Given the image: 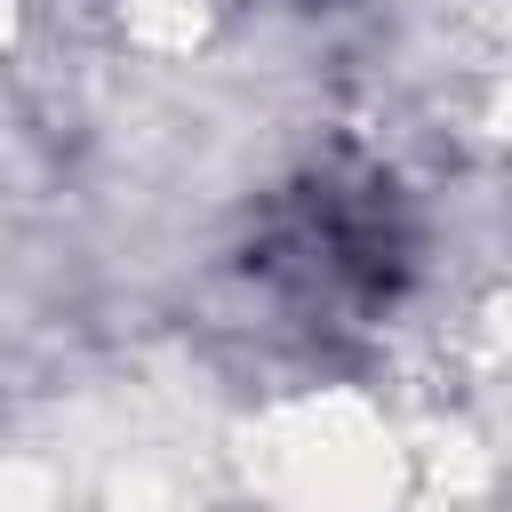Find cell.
I'll return each instance as SVG.
<instances>
[{
    "mask_svg": "<svg viewBox=\"0 0 512 512\" xmlns=\"http://www.w3.org/2000/svg\"><path fill=\"white\" fill-rule=\"evenodd\" d=\"M264 272H280L304 304H376L400 272V224H392V200L376 184H312L272 248H264Z\"/></svg>",
    "mask_w": 512,
    "mask_h": 512,
    "instance_id": "obj_1",
    "label": "cell"
}]
</instances>
